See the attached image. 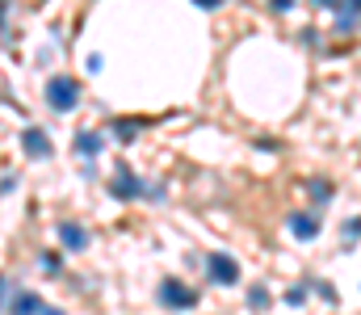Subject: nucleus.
Here are the masks:
<instances>
[{"mask_svg":"<svg viewBox=\"0 0 361 315\" xmlns=\"http://www.w3.org/2000/svg\"><path fill=\"white\" fill-rule=\"evenodd\" d=\"M0 290H4V278H0Z\"/></svg>","mask_w":361,"mask_h":315,"instance_id":"f3484780","label":"nucleus"},{"mask_svg":"<svg viewBox=\"0 0 361 315\" xmlns=\"http://www.w3.org/2000/svg\"><path fill=\"white\" fill-rule=\"evenodd\" d=\"M135 135H139V122L135 118H122L118 122V139H135Z\"/></svg>","mask_w":361,"mask_h":315,"instance_id":"9d476101","label":"nucleus"},{"mask_svg":"<svg viewBox=\"0 0 361 315\" xmlns=\"http://www.w3.org/2000/svg\"><path fill=\"white\" fill-rule=\"evenodd\" d=\"M38 315H63V311H55V307H42V311H38Z\"/></svg>","mask_w":361,"mask_h":315,"instance_id":"dca6fc26","label":"nucleus"},{"mask_svg":"<svg viewBox=\"0 0 361 315\" xmlns=\"http://www.w3.org/2000/svg\"><path fill=\"white\" fill-rule=\"evenodd\" d=\"M21 147H25L34 160H47V156H51V139H47V130H38V126H30V130L21 135Z\"/></svg>","mask_w":361,"mask_h":315,"instance_id":"20e7f679","label":"nucleus"},{"mask_svg":"<svg viewBox=\"0 0 361 315\" xmlns=\"http://www.w3.org/2000/svg\"><path fill=\"white\" fill-rule=\"evenodd\" d=\"M59 240H63L72 252L89 248V231H85V227H76V223H59Z\"/></svg>","mask_w":361,"mask_h":315,"instance_id":"423d86ee","label":"nucleus"},{"mask_svg":"<svg viewBox=\"0 0 361 315\" xmlns=\"http://www.w3.org/2000/svg\"><path fill=\"white\" fill-rule=\"evenodd\" d=\"M160 299L169 303V307H197V290H189V286H180V282H164L160 286Z\"/></svg>","mask_w":361,"mask_h":315,"instance_id":"7ed1b4c3","label":"nucleus"},{"mask_svg":"<svg viewBox=\"0 0 361 315\" xmlns=\"http://www.w3.org/2000/svg\"><path fill=\"white\" fill-rule=\"evenodd\" d=\"M47 101H51V109H59V113L76 109V105H80V85H76L72 76H55V80L47 85Z\"/></svg>","mask_w":361,"mask_h":315,"instance_id":"f257e3e1","label":"nucleus"},{"mask_svg":"<svg viewBox=\"0 0 361 315\" xmlns=\"http://www.w3.org/2000/svg\"><path fill=\"white\" fill-rule=\"evenodd\" d=\"M290 231H294L298 240H311V235H319V223H315L311 214H294V218H290Z\"/></svg>","mask_w":361,"mask_h":315,"instance_id":"0eeeda50","label":"nucleus"},{"mask_svg":"<svg viewBox=\"0 0 361 315\" xmlns=\"http://www.w3.org/2000/svg\"><path fill=\"white\" fill-rule=\"evenodd\" d=\"M206 269H210V278H214L219 286H235V282H240V265H235L231 257H223V252H214Z\"/></svg>","mask_w":361,"mask_h":315,"instance_id":"f03ea898","label":"nucleus"},{"mask_svg":"<svg viewBox=\"0 0 361 315\" xmlns=\"http://www.w3.org/2000/svg\"><path fill=\"white\" fill-rule=\"evenodd\" d=\"M76 152H80V156H97V152H101V135H92V130L76 135Z\"/></svg>","mask_w":361,"mask_h":315,"instance_id":"1a4fd4ad","label":"nucleus"},{"mask_svg":"<svg viewBox=\"0 0 361 315\" xmlns=\"http://www.w3.org/2000/svg\"><path fill=\"white\" fill-rule=\"evenodd\" d=\"M8 311H13V315H38V311H42V299H38V295H17Z\"/></svg>","mask_w":361,"mask_h":315,"instance_id":"6e6552de","label":"nucleus"},{"mask_svg":"<svg viewBox=\"0 0 361 315\" xmlns=\"http://www.w3.org/2000/svg\"><path fill=\"white\" fill-rule=\"evenodd\" d=\"M109 194H114V198H135V194H139V181L130 177L126 164H118V177L109 181Z\"/></svg>","mask_w":361,"mask_h":315,"instance_id":"39448f33","label":"nucleus"},{"mask_svg":"<svg viewBox=\"0 0 361 315\" xmlns=\"http://www.w3.org/2000/svg\"><path fill=\"white\" fill-rule=\"evenodd\" d=\"M345 240H361V218H353V227H345Z\"/></svg>","mask_w":361,"mask_h":315,"instance_id":"ddd939ff","label":"nucleus"},{"mask_svg":"<svg viewBox=\"0 0 361 315\" xmlns=\"http://www.w3.org/2000/svg\"><path fill=\"white\" fill-rule=\"evenodd\" d=\"M193 4H197V8H219L223 0H193Z\"/></svg>","mask_w":361,"mask_h":315,"instance_id":"4468645a","label":"nucleus"},{"mask_svg":"<svg viewBox=\"0 0 361 315\" xmlns=\"http://www.w3.org/2000/svg\"><path fill=\"white\" fill-rule=\"evenodd\" d=\"M290 4H294V0H273V8H277V13H286Z\"/></svg>","mask_w":361,"mask_h":315,"instance_id":"2eb2a0df","label":"nucleus"},{"mask_svg":"<svg viewBox=\"0 0 361 315\" xmlns=\"http://www.w3.org/2000/svg\"><path fill=\"white\" fill-rule=\"evenodd\" d=\"M42 273H59V257H55V252L42 257Z\"/></svg>","mask_w":361,"mask_h":315,"instance_id":"9b49d317","label":"nucleus"},{"mask_svg":"<svg viewBox=\"0 0 361 315\" xmlns=\"http://www.w3.org/2000/svg\"><path fill=\"white\" fill-rule=\"evenodd\" d=\"M252 307H257V311H265V307H269V295H265V290H261V286H257V290H252Z\"/></svg>","mask_w":361,"mask_h":315,"instance_id":"f8f14e48","label":"nucleus"}]
</instances>
